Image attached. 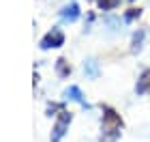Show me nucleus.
<instances>
[{"instance_id":"1","label":"nucleus","mask_w":150,"mask_h":142,"mask_svg":"<svg viewBox=\"0 0 150 142\" xmlns=\"http://www.w3.org/2000/svg\"><path fill=\"white\" fill-rule=\"evenodd\" d=\"M120 125H122L120 116H118L114 110L107 108V110H105V116H103V129H105V133H114V136H116V133L120 131Z\"/></svg>"},{"instance_id":"2","label":"nucleus","mask_w":150,"mask_h":142,"mask_svg":"<svg viewBox=\"0 0 150 142\" xmlns=\"http://www.w3.org/2000/svg\"><path fill=\"white\" fill-rule=\"evenodd\" d=\"M62 43H64V35H62V30L52 28V32H47V35L43 37V41H41V47H43V50H50V47H60Z\"/></svg>"},{"instance_id":"3","label":"nucleus","mask_w":150,"mask_h":142,"mask_svg":"<svg viewBox=\"0 0 150 142\" xmlns=\"http://www.w3.org/2000/svg\"><path fill=\"white\" fill-rule=\"evenodd\" d=\"M69 123H71V114L69 112H60V116L56 121V127H54V133H52V142H60V138L64 136Z\"/></svg>"},{"instance_id":"4","label":"nucleus","mask_w":150,"mask_h":142,"mask_svg":"<svg viewBox=\"0 0 150 142\" xmlns=\"http://www.w3.org/2000/svg\"><path fill=\"white\" fill-rule=\"evenodd\" d=\"M60 17L67 19V22H75V19L79 17V6H77V2H69L67 6H62Z\"/></svg>"},{"instance_id":"5","label":"nucleus","mask_w":150,"mask_h":142,"mask_svg":"<svg viewBox=\"0 0 150 142\" xmlns=\"http://www.w3.org/2000/svg\"><path fill=\"white\" fill-rule=\"evenodd\" d=\"M135 93H137V95L150 93V69H146V71L139 76V80H137V86H135Z\"/></svg>"},{"instance_id":"6","label":"nucleus","mask_w":150,"mask_h":142,"mask_svg":"<svg viewBox=\"0 0 150 142\" xmlns=\"http://www.w3.org/2000/svg\"><path fill=\"white\" fill-rule=\"evenodd\" d=\"M84 73L90 80H94V78H99V63L94 58H88L86 63H84Z\"/></svg>"},{"instance_id":"7","label":"nucleus","mask_w":150,"mask_h":142,"mask_svg":"<svg viewBox=\"0 0 150 142\" xmlns=\"http://www.w3.org/2000/svg\"><path fill=\"white\" fill-rule=\"evenodd\" d=\"M67 97L69 99H73V101H77L79 106H84V108H88V103H86V99H84V95H81V91L77 88V86H69V88H67Z\"/></svg>"},{"instance_id":"8","label":"nucleus","mask_w":150,"mask_h":142,"mask_svg":"<svg viewBox=\"0 0 150 142\" xmlns=\"http://www.w3.org/2000/svg\"><path fill=\"white\" fill-rule=\"evenodd\" d=\"M144 37H146V30H144V28H139V30H137V32L133 35V47H131L133 52H139V50H142V43H144Z\"/></svg>"},{"instance_id":"9","label":"nucleus","mask_w":150,"mask_h":142,"mask_svg":"<svg viewBox=\"0 0 150 142\" xmlns=\"http://www.w3.org/2000/svg\"><path fill=\"white\" fill-rule=\"evenodd\" d=\"M56 71H58V76H60V78H67V76L71 73V67H69V63H67L64 58H60V60H58V65H56Z\"/></svg>"},{"instance_id":"10","label":"nucleus","mask_w":150,"mask_h":142,"mask_svg":"<svg viewBox=\"0 0 150 142\" xmlns=\"http://www.w3.org/2000/svg\"><path fill=\"white\" fill-rule=\"evenodd\" d=\"M99 2V6L103 11H112V9H116V6L120 4V0H97Z\"/></svg>"},{"instance_id":"11","label":"nucleus","mask_w":150,"mask_h":142,"mask_svg":"<svg viewBox=\"0 0 150 142\" xmlns=\"http://www.w3.org/2000/svg\"><path fill=\"white\" fill-rule=\"evenodd\" d=\"M139 9H129V13H127V15H125V19H127V22H131V19H135V17H139Z\"/></svg>"}]
</instances>
